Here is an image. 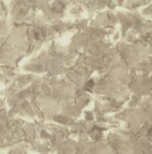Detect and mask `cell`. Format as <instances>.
<instances>
[{"mask_svg":"<svg viewBox=\"0 0 152 154\" xmlns=\"http://www.w3.org/2000/svg\"><path fill=\"white\" fill-rule=\"evenodd\" d=\"M93 84H94V82H93V81L87 82V84H86V89H92V88H93Z\"/></svg>","mask_w":152,"mask_h":154,"instance_id":"6da1fadb","label":"cell"}]
</instances>
